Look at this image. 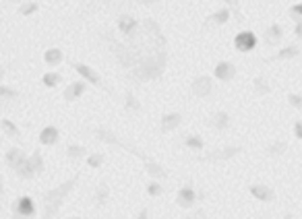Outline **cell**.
I'll use <instances>...</instances> for the list:
<instances>
[{
    "instance_id": "1",
    "label": "cell",
    "mask_w": 302,
    "mask_h": 219,
    "mask_svg": "<svg viewBox=\"0 0 302 219\" xmlns=\"http://www.w3.org/2000/svg\"><path fill=\"white\" fill-rule=\"evenodd\" d=\"M103 40L108 42V48L110 52L114 54L116 62L122 71H133L141 64L143 60L151 58L153 54H159V52H166L168 50V40L161 31L159 23L155 19H143L141 21V27L135 33L133 38L129 40H116L112 33H106Z\"/></svg>"
},
{
    "instance_id": "2",
    "label": "cell",
    "mask_w": 302,
    "mask_h": 219,
    "mask_svg": "<svg viewBox=\"0 0 302 219\" xmlns=\"http://www.w3.org/2000/svg\"><path fill=\"white\" fill-rule=\"evenodd\" d=\"M168 58H170V52H159V54H153L151 58L143 60L137 68L126 73V79L133 81L135 85H145V83H151V81H157L161 75L166 73L168 68Z\"/></svg>"
},
{
    "instance_id": "3",
    "label": "cell",
    "mask_w": 302,
    "mask_h": 219,
    "mask_svg": "<svg viewBox=\"0 0 302 219\" xmlns=\"http://www.w3.org/2000/svg\"><path fill=\"white\" fill-rule=\"evenodd\" d=\"M120 149L122 151H129L131 155H135V157H139L143 161V168H145V172L147 174L153 178V180H166L168 178V170L159 164V161L155 159V157H151V155H147L143 149H139L137 145H131V143H126V141H122V145H120Z\"/></svg>"
},
{
    "instance_id": "4",
    "label": "cell",
    "mask_w": 302,
    "mask_h": 219,
    "mask_svg": "<svg viewBox=\"0 0 302 219\" xmlns=\"http://www.w3.org/2000/svg\"><path fill=\"white\" fill-rule=\"evenodd\" d=\"M77 180H79V174L77 176H73V180H68V182H64L62 186H58L56 190H50L48 194H46V205H48V213L46 215H54L56 211H58V207L62 205V201L66 199V194L71 192L73 188H75V184H77Z\"/></svg>"
},
{
    "instance_id": "5",
    "label": "cell",
    "mask_w": 302,
    "mask_h": 219,
    "mask_svg": "<svg viewBox=\"0 0 302 219\" xmlns=\"http://www.w3.org/2000/svg\"><path fill=\"white\" fill-rule=\"evenodd\" d=\"M242 151H245V147H240V145H226V147H217V149L207 151L203 157H199V161H207V164H224V161H230L236 155H240Z\"/></svg>"
},
{
    "instance_id": "6",
    "label": "cell",
    "mask_w": 302,
    "mask_h": 219,
    "mask_svg": "<svg viewBox=\"0 0 302 219\" xmlns=\"http://www.w3.org/2000/svg\"><path fill=\"white\" fill-rule=\"evenodd\" d=\"M73 68H75V71L87 81V83H91L94 87H98V89H101V91H106L108 95L114 97V89L106 83V81H103V77L96 71V68H91L89 64H83V62H73Z\"/></svg>"
},
{
    "instance_id": "7",
    "label": "cell",
    "mask_w": 302,
    "mask_h": 219,
    "mask_svg": "<svg viewBox=\"0 0 302 219\" xmlns=\"http://www.w3.org/2000/svg\"><path fill=\"white\" fill-rule=\"evenodd\" d=\"M199 199H205V194H197V190H195V186H193V182L189 180L187 184H184V186L176 192V205L180 207V209H193V207L197 205V201Z\"/></svg>"
},
{
    "instance_id": "8",
    "label": "cell",
    "mask_w": 302,
    "mask_h": 219,
    "mask_svg": "<svg viewBox=\"0 0 302 219\" xmlns=\"http://www.w3.org/2000/svg\"><path fill=\"white\" fill-rule=\"evenodd\" d=\"M116 27H118V33L124 40H129V38H133L135 33L139 31V27H141V21H139L133 13H122V15H118V19H116Z\"/></svg>"
},
{
    "instance_id": "9",
    "label": "cell",
    "mask_w": 302,
    "mask_h": 219,
    "mask_svg": "<svg viewBox=\"0 0 302 219\" xmlns=\"http://www.w3.org/2000/svg\"><path fill=\"white\" fill-rule=\"evenodd\" d=\"M257 44H259L257 36H254L252 31H249V29L236 33V38H234V48H236L238 52H242V54L252 52L254 48H257Z\"/></svg>"
},
{
    "instance_id": "10",
    "label": "cell",
    "mask_w": 302,
    "mask_h": 219,
    "mask_svg": "<svg viewBox=\"0 0 302 219\" xmlns=\"http://www.w3.org/2000/svg\"><path fill=\"white\" fill-rule=\"evenodd\" d=\"M191 91L197 97H209L213 93V79L209 75H199L193 79L191 83Z\"/></svg>"
},
{
    "instance_id": "11",
    "label": "cell",
    "mask_w": 302,
    "mask_h": 219,
    "mask_svg": "<svg viewBox=\"0 0 302 219\" xmlns=\"http://www.w3.org/2000/svg\"><path fill=\"white\" fill-rule=\"evenodd\" d=\"M230 8L228 6H224V8H219V10H213V13H209L207 17H205V21H203V29H215V27H222V25H226V23L230 21Z\"/></svg>"
},
{
    "instance_id": "12",
    "label": "cell",
    "mask_w": 302,
    "mask_h": 219,
    "mask_svg": "<svg viewBox=\"0 0 302 219\" xmlns=\"http://www.w3.org/2000/svg\"><path fill=\"white\" fill-rule=\"evenodd\" d=\"M230 122H232V118L226 110H213L211 116L207 118V124L211 126L215 132H226L230 129Z\"/></svg>"
},
{
    "instance_id": "13",
    "label": "cell",
    "mask_w": 302,
    "mask_h": 219,
    "mask_svg": "<svg viewBox=\"0 0 302 219\" xmlns=\"http://www.w3.org/2000/svg\"><path fill=\"white\" fill-rule=\"evenodd\" d=\"M249 192H251V197H254V199L261 201V203H273L277 199L275 190L271 186H267V184H251Z\"/></svg>"
},
{
    "instance_id": "14",
    "label": "cell",
    "mask_w": 302,
    "mask_h": 219,
    "mask_svg": "<svg viewBox=\"0 0 302 219\" xmlns=\"http://www.w3.org/2000/svg\"><path fill=\"white\" fill-rule=\"evenodd\" d=\"M236 64L234 62H219V64H215V68H213V77L217 79V81H222V83H230L232 79L236 77Z\"/></svg>"
},
{
    "instance_id": "15",
    "label": "cell",
    "mask_w": 302,
    "mask_h": 219,
    "mask_svg": "<svg viewBox=\"0 0 302 219\" xmlns=\"http://www.w3.org/2000/svg\"><path fill=\"white\" fill-rule=\"evenodd\" d=\"M282 40H284V27L280 23H271L265 29V45L267 48H275V45L282 44Z\"/></svg>"
},
{
    "instance_id": "16",
    "label": "cell",
    "mask_w": 302,
    "mask_h": 219,
    "mask_svg": "<svg viewBox=\"0 0 302 219\" xmlns=\"http://www.w3.org/2000/svg\"><path fill=\"white\" fill-rule=\"evenodd\" d=\"M300 52H302L300 45L290 44V45H286V48H282L275 56H271V58H263V60L267 64H269V62H282V60H292V58H296V56H300Z\"/></svg>"
},
{
    "instance_id": "17",
    "label": "cell",
    "mask_w": 302,
    "mask_h": 219,
    "mask_svg": "<svg viewBox=\"0 0 302 219\" xmlns=\"http://www.w3.org/2000/svg\"><path fill=\"white\" fill-rule=\"evenodd\" d=\"M180 124H182V114L180 112H168V114H164V116H161V122H159L161 132H164V134L176 131Z\"/></svg>"
},
{
    "instance_id": "18",
    "label": "cell",
    "mask_w": 302,
    "mask_h": 219,
    "mask_svg": "<svg viewBox=\"0 0 302 219\" xmlns=\"http://www.w3.org/2000/svg\"><path fill=\"white\" fill-rule=\"evenodd\" d=\"M124 114H129V116H135V114H143V106L141 101L137 99V95L133 91H124Z\"/></svg>"
},
{
    "instance_id": "19",
    "label": "cell",
    "mask_w": 302,
    "mask_h": 219,
    "mask_svg": "<svg viewBox=\"0 0 302 219\" xmlns=\"http://www.w3.org/2000/svg\"><path fill=\"white\" fill-rule=\"evenodd\" d=\"M252 93L257 97H265V95L271 93V83L267 81L265 75H259V77L252 79Z\"/></svg>"
},
{
    "instance_id": "20",
    "label": "cell",
    "mask_w": 302,
    "mask_h": 219,
    "mask_svg": "<svg viewBox=\"0 0 302 219\" xmlns=\"http://www.w3.org/2000/svg\"><path fill=\"white\" fill-rule=\"evenodd\" d=\"M288 147H290V143L284 141V139L271 141L269 145L265 147V155H267V157H280V155H284V153L288 151Z\"/></svg>"
},
{
    "instance_id": "21",
    "label": "cell",
    "mask_w": 302,
    "mask_h": 219,
    "mask_svg": "<svg viewBox=\"0 0 302 219\" xmlns=\"http://www.w3.org/2000/svg\"><path fill=\"white\" fill-rule=\"evenodd\" d=\"M85 89H87L85 81H75V83H71V85L66 87V91H64V99H68V101L79 99L81 95L85 93Z\"/></svg>"
},
{
    "instance_id": "22",
    "label": "cell",
    "mask_w": 302,
    "mask_h": 219,
    "mask_svg": "<svg viewBox=\"0 0 302 219\" xmlns=\"http://www.w3.org/2000/svg\"><path fill=\"white\" fill-rule=\"evenodd\" d=\"M226 6L230 8V13H234L236 21H238V25H247V17L245 13H242V4H240V0H224Z\"/></svg>"
},
{
    "instance_id": "23",
    "label": "cell",
    "mask_w": 302,
    "mask_h": 219,
    "mask_svg": "<svg viewBox=\"0 0 302 219\" xmlns=\"http://www.w3.org/2000/svg\"><path fill=\"white\" fill-rule=\"evenodd\" d=\"M17 213L21 217H31L33 213H36V207H33V201L29 197H23L17 201Z\"/></svg>"
},
{
    "instance_id": "24",
    "label": "cell",
    "mask_w": 302,
    "mask_h": 219,
    "mask_svg": "<svg viewBox=\"0 0 302 219\" xmlns=\"http://www.w3.org/2000/svg\"><path fill=\"white\" fill-rule=\"evenodd\" d=\"M108 199H110V186L106 182H101L98 186V190H96V194H94V205L101 207V205L108 203Z\"/></svg>"
},
{
    "instance_id": "25",
    "label": "cell",
    "mask_w": 302,
    "mask_h": 219,
    "mask_svg": "<svg viewBox=\"0 0 302 219\" xmlns=\"http://www.w3.org/2000/svg\"><path fill=\"white\" fill-rule=\"evenodd\" d=\"M184 147L193 149V151H203L205 141H203V136H199V134H187L184 136Z\"/></svg>"
},
{
    "instance_id": "26",
    "label": "cell",
    "mask_w": 302,
    "mask_h": 219,
    "mask_svg": "<svg viewBox=\"0 0 302 219\" xmlns=\"http://www.w3.org/2000/svg\"><path fill=\"white\" fill-rule=\"evenodd\" d=\"M40 141L44 145H54L58 141V129H54V126H48V129H44L42 134H40Z\"/></svg>"
},
{
    "instance_id": "27",
    "label": "cell",
    "mask_w": 302,
    "mask_h": 219,
    "mask_svg": "<svg viewBox=\"0 0 302 219\" xmlns=\"http://www.w3.org/2000/svg\"><path fill=\"white\" fill-rule=\"evenodd\" d=\"M66 153H68V157H71V159H83L87 155V149L81 147V145H71V147L66 149Z\"/></svg>"
},
{
    "instance_id": "28",
    "label": "cell",
    "mask_w": 302,
    "mask_h": 219,
    "mask_svg": "<svg viewBox=\"0 0 302 219\" xmlns=\"http://www.w3.org/2000/svg\"><path fill=\"white\" fill-rule=\"evenodd\" d=\"M103 161H106V155H103V153H91L89 159H87V166L94 168V170H98V168L103 166Z\"/></svg>"
},
{
    "instance_id": "29",
    "label": "cell",
    "mask_w": 302,
    "mask_h": 219,
    "mask_svg": "<svg viewBox=\"0 0 302 219\" xmlns=\"http://www.w3.org/2000/svg\"><path fill=\"white\" fill-rule=\"evenodd\" d=\"M147 192H149V197H161L164 194V186L159 184V180H151L147 184Z\"/></svg>"
},
{
    "instance_id": "30",
    "label": "cell",
    "mask_w": 302,
    "mask_h": 219,
    "mask_svg": "<svg viewBox=\"0 0 302 219\" xmlns=\"http://www.w3.org/2000/svg\"><path fill=\"white\" fill-rule=\"evenodd\" d=\"M46 62L48 64H60L62 62V52L60 50H48L46 52Z\"/></svg>"
},
{
    "instance_id": "31",
    "label": "cell",
    "mask_w": 302,
    "mask_h": 219,
    "mask_svg": "<svg viewBox=\"0 0 302 219\" xmlns=\"http://www.w3.org/2000/svg\"><path fill=\"white\" fill-rule=\"evenodd\" d=\"M184 219H211V217H209V213L205 209H191L184 215Z\"/></svg>"
},
{
    "instance_id": "32",
    "label": "cell",
    "mask_w": 302,
    "mask_h": 219,
    "mask_svg": "<svg viewBox=\"0 0 302 219\" xmlns=\"http://www.w3.org/2000/svg\"><path fill=\"white\" fill-rule=\"evenodd\" d=\"M288 103L294 110H302V93H290L288 95Z\"/></svg>"
},
{
    "instance_id": "33",
    "label": "cell",
    "mask_w": 302,
    "mask_h": 219,
    "mask_svg": "<svg viewBox=\"0 0 302 219\" xmlns=\"http://www.w3.org/2000/svg\"><path fill=\"white\" fill-rule=\"evenodd\" d=\"M60 81H62V77L58 75V73H48V75L44 77V83L48 85V87H54V85H58V83H60Z\"/></svg>"
},
{
    "instance_id": "34",
    "label": "cell",
    "mask_w": 302,
    "mask_h": 219,
    "mask_svg": "<svg viewBox=\"0 0 302 219\" xmlns=\"http://www.w3.org/2000/svg\"><path fill=\"white\" fill-rule=\"evenodd\" d=\"M290 10V17H298V19H302V2H298V4H292V6H290L288 8Z\"/></svg>"
},
{
    "instance_id": "35",
    "label": "cell",
    "mask_w": 302,
    "mask_h": 219,
    "mask_svg": "<svg viewBox=\"0 0 302 219\" xmlns=\"http://www.w3.org/2000/svg\"><path fill=\"white\" fill-rule=\"evenodd\" d=\"M294 36H296V40L302 42V19H298V17H294Z\"/></svg>"
},
{
    "instance_id": "36",
    "label": "cell",
    "mask_w": 302,
    "mask_h": 219,
    "mask_svg": "<svg viewBox=\"0 0 302 219\" xmlns=\"http://www.w3.org/2000/svg\"><path fill=\"white\" fill-rule=\"evenodd\" d=\"M294 136H296L298 141H302V120L294 122Z\"/></svg>"
},
{
    "instance_id": "37",
    "label": "cell",
    "mask_w": 302,
    "mask_h": 219,
    "mask_svg": "<svg viewBox=\"0 0 302 219\" xmlns=\"http://www.w3.org/2000/svg\"><path fill=\"white\" fill-rule=\"evenodd\" d=\"M135 219H149V209H147V207H141L139 213L135 215Z\"/></svg>"
},
{
    "instance_id": "38",
    "label": "cell",
    "mask_w": 302,
    "mask_h": 219,
    "mask_svg": "<svg viewBox=\"0 0 302 219\" xmlns=\"http://www.w3.org/2000/svg\"><path fill=\"white\" fill-rule=\"evenodd\" d=\"M139 2H141L143 6H153L155 2H159V0H139Z\"/></svg>"
},
{
    "instance_id": "39",
    "label": "cell",
    "mask_w": 302,
    "mask_h": 219,
    "mask_svg": "<svg viewBox=\"0 0 302 219\" xmlns=\"http://www.w3.org/2000/svg\"><path fill=\"white\" fill-rule=\"evenodd\" d=\"M284 219H294V215L290 213V211H286V213H284Z\"/></svg>"
},
{
    "instance_id": "40",
    "label": "cell",
    "mask_w": 302,
    "mask_h": 219,
    "mask_svg": "<svg viewBox=\"0 0 302 219\" xmlns=\"http://www.w3.org/2000/svg\"><path fill=\"white\" fill-rule=\"evenodd\" d=\"M68 219H83V217H68Z\"/></svg>"
},
{
    "instance_id": "41",
    "label": "cell",
    "mask_w": 302,
    "mask_h": 219,
    "mask_svg": "<svg viewBox=\"0 0 302 219\" xmlns=\"http://www.w3.org/2000/svg\"><path fill=\"white\" fill-rule=\"evenodd\" d=\"M300 85H302V79H300Z\"/></svg>"
},
{
    "instance_id": "42",
    "label": "cell",
    "mask_w": 302,
    "mask_h": 219,
    "mask_svg": "<svg viewBox=\"0 0 302 219\" xmlns=\"http://www.w3.org/2000/svg\"><path fill=\"white\" fill-rule=\"evenodd\" d=\"M259 219H263V217H259Z\"/></svg>"
}]
</instances>
